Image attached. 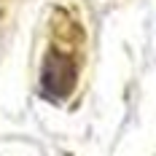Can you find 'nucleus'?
<instances>
[{
	"instance_id": "f257e3e1",
	"label": "nucleus",
	"mask_w": 156,
	"mask_h": 156,
	"mask_svg": "<svg viewBox=\"0 0 156 156\" xmlns=\"http://www.w3.org/2000/svg\"><path fill=\"white\" fill-rule=\"evenodd\" d=\"M41 83H43V92L46 97H67V92L73 89L76 83V65L70 57H65L59 51H51L43 62V76H41Z\"/></svg>"
}]
</instances>
